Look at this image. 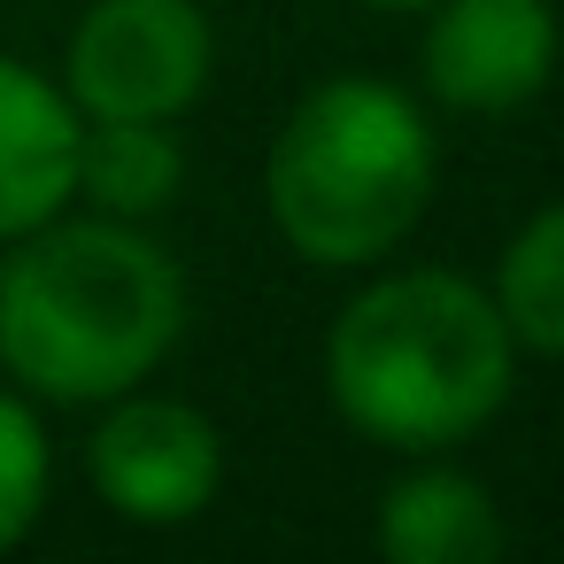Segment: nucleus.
Masks as SVG:
<instances>
[{
	"label": "nucleus",
	"mask_w": 564,
	"mask_h": 564,
	"mask_svg": "<svg viewBox=\"0 0 564 564\" xmlns=\"http://www.w3.org/2000/svg\"><path fill=\"white\" fill-rule=\"evenodd\" d=\"M47 479H55V456H47V433H40L32 402L24 394H0V556L40 525Z\"/></svg>",
	"instance_id": "11"
},
{
	"label": "nucleus",
	"mask_w": 564,
	"mask_h": 564,
	"mask_svg": "<svg viewBox=\"0 0 564 564\" xmlns=\"http://www.w3.org/2000/svg\"><path fill=\"white\" fill-rule=\"evenodd\" d=\"M186 186V155L171 140V124H124V117H86L78 132V194L101 217H163Z\"/></svg>",
	"instance_id": "9"
},
{
	"label": "nucleus",
	"mask_w": 564,
	"mask_h": 564,
	"mask_svg": "<svg viewBox=\"0 0 564 564\" xmlns=\"http://www.w3.org/2000/svg\"><path fill=\"white\" fill-rule=\"evenodd\" d=\"M186 333V271L132 217H47L0 256V364L40 402H117Z\"/></svg>",
	"instance_id": "1"
},
{
	"label": "nucleus",
	"mask_w": 564,
	"mask_h": 564,
	"mask_svg": "<svg viewBox=\"0 0 564 564\" xmlns=\"http://www.w3.org/2000/svg\"><path fill=\"white\" fill-rule=\"evenodd\" d=\"M364 9H433V0H364Z\"/></svg>",
	"instance_id": "12"
},
{
	"label": "nucleus",
	"mask_w": 564,
	"mask_h": 564,
	"mask_svg": "<svg viewBox=\"0 0 564 564\" xmlns=\"http://www.w3.org/2000/svg\"><path fill=\"white\" fill-rule=\"evenodd\" d=\"M379 556L394 564H487L502 549V510L495 495L456 471V464H417L379 495V525H371Z\"/></svg>",
	"instance_id": "8"
},
{
	"label": "nucleus",
	"mask_w": 564,
	"mask_h": 564,
	"mask_svg": "<svg viewBox=\"0 0 564 564\" xmlns=\"http://www.w3.org/2000/svg\"><path fill=\"white\" fill-rule=\"evenodd\" d=\"M487 294H495V310H502V325H510L518 348L564 356V202L533 209V217L510 232V248H502Z\"/></svg>",
	"instance_id": "10"
},
{
	"label": "nucleus",
	"mask_w": 564,
	"mask_h": 564,
	"mask_svg": "<svg viewBox=\"0 0 564 564\" xmlns=\"http://www.w3.org/2000/svg\"><path fill=\"white\" fill-rule=\"evenodd\" d=\"M217 70V32L194 0H94L63 47V94L78 117L178 124Z\"/></svg>",
	"instance_id": "4"
},
{
	"label": "nucleus",
	"mask_w": 564,
	"mask_h": 564,
	"mask_svg": "<svg viewBox=\"0 0 564 564\" xmlns=\"http://www.w3.org/2000/svg\"><path fill=\"white\" fill-rule=\"evenodd\" d=\"M510 379L518 340L495 294L456 271H387L325 333L333 410L394 456H448L495 425Z\"/></svg>",
	"instance_id": "2"
},
{
	"label": "nucleus",
	"mask_w": 564,
	"mask_h": 564,
	"mask_svg": "<svg viewBox=\"0 0 564 564\" xmlns=\"http://www.w3.org/2000/svg\"><path fill=\"white\" fill-rule=\"evenodd\" d=\"M94 495L124 525H186L225 487V441L217 425L178 394H117L109 417L86 441Z\"/></svg>",
	"instance_id": "5"
},
{
	"label": "nucleus",
	"mask_w": 564,
	"mask_h": 564,
	"mask_svg": "<svg viewBox=\"0 0 564 564\" xmlns=\"http://www.w3.org/2000/svg\"><path fill=\"white\" fill-rule=\"evenodd\" d=\"M441 178V148L425 109L387 78H325L310 86L271 155H263V202L279 240L317 271H364L387 263Z\"/></svg>",
	"instance_id": "3"
},
{
	"label": "nucleus",
	"mask_w": 564,
	"mask_h": 564,
	"mask_svg": "<svg viewBox=\"0 0 564 564\" xmlns=\"http://www.w3.org/2000/svg\"><path fill=\"white\" fill-rule=\"evenodd\" d=\"M78 132L86 117L47 70L0 55V248L78 202Z\"/></svg>",
	"instance_id": "7"
},
{
	"label": "nucleus",
	"mask_w": 564,
	"mask_h": 564,
	"mask_svg": "<svg viewBox=\"0 0 564 564\" xmlns=\"http://www.w3.org/2000/svg\"><path fill=\"white\" fill-rule=\"evenodd\" d=\"M425 17V94L471 117L525 109L564 47L549 0H433Z\"/></svg>",
	"instance_id": "6"
}]
</instances>
